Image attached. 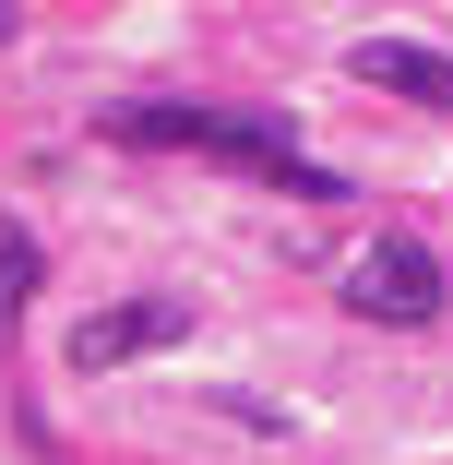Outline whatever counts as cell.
<instances>
[{"label": "cell", "mask_w": 453, "mask_h": 465, "mask_svg": "<svg viewBox=\"0 0 453 465\" xmlns=\"http://www.w3.org/2000/svg\"><path fill=\"white\" fill-rule=\"evenodd\" d=\"M96 132H108V143H132V155H203V167H239V179H262V192H299V203H346V179H334L322 155H299V132H287L275 108L132 96V108H108Z\"/></svg>", "instance_id": "1"}, {"label": "cell", "mask_w": 453, "mask_h": 465, "mask_svg": "<svg viewBox=\"0 0 453 465\" xmlns=\"http://www.w3.org/2000/svg\"><path fill=\"white\" fill-rule=\"evenodd\" d=\"M346 311H358V322H406V334L441 322V262H429L418 239H382L370 262L346 274Z\"/></svg>", "instance_id": "2"}, {"label": "cell", "mask_w": 453, "mask_h": 465, "mask_svg": "<svg viewBox=\"0 0 453 465\" xmlns=\"http://www.w3.org/2000/svg\"><path fill=\"white\" fill-rule=\"evenodd\" d=\"M192 334V299H120V311H96V322H72V370H120V358H155V346H179Z\"/></svg>", "instance_id": "3"}, {"label": "cell", "mask_w": 453, "mask_h": 465, "mask_svg": "<svg viewBox=\"0 0 453 465\" xmlns=\"http://www.w3.org/2000/svg\"><path fill=\"white\" fill-rule=\"evenodd\" d=\"M346 72L370 84V96H406V108H441V120H453V60H441V48H418V36H358V48H346Z\"/></svg>", "instance_id": "4"}, {"label": "cell", "mask_w": 453, "mask_h": 465, "mask_svg": "<svg viewBox=\"0 0 453 465\" xmlns=\"http://www.w3.org/2000/svg\"><path fill=\"white\" fill-rule=\"evenodd\" d=\"M25 287H36V239H0V334L25 322Z\"/></svg>", "instance_id": "5"}, {"label": "cell", "mask_w": 453, "mask_h": 465, "mask_svg": "<svg viewBox=\"0 0 453 465\" xmlns=\"http://www.w3.org/2000/svg\"><path fill=\"white\" fill-rule=\"evenodd\" d=\"M13 25H25V13H13V0H0V36H13Z\"/></svg>", "instance_id": "6"}]
</instances>
